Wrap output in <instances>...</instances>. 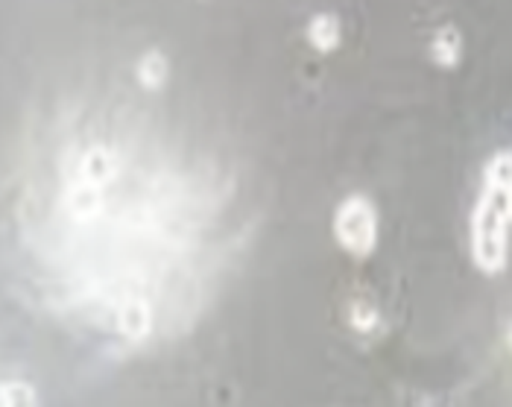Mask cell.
Returning <instances> with one entry per match:
<instances>
[{"label": "cell", "mask_w": 512, "mask_h": 407, "mask_svg": "<svg viewBox=\"0 0 512 407\" xmlns=\"http://www.w3.org/2000/svg\"><path fill=\"white\" fill-rule=\"evenodd\" d=\"M507 343H510V349H512V328H510V334H507Z\"/></svg>", "instance_id": "9"}, {"label": "cell", "mask_w": 512, "mask_h": 407, "mask_svg": "<svg viewBox=\"0 0 512 407\" xmlns=\"http://www.w3.org/2000/svg\"><path fill=\"white\" fill-rule=\"evenodd\" d=\"M308 41L319 53H334L343 41V27L334 12H316L308 21Z\"/></svg>", "instance_id": "4"}, {"label": "cell", "mask_w": 512, "mask_h": 407, "mask_svg": "<svg viewBox=\"0 0 512 407\" xmlns=\"http://www.w3.org/2000/svg\"><path fill=\"white\" fill-rule=\"evenodd\" d=\"M118 173L120 167L115 150L106 147V144H91L77 159L74 182H85V185H94V188H103L106 191L118 179Z\"/></svg>", "instance_id": "3"}, {"label": "cell", "mask_w": 512, "mask_h": 407, "mask_svg": "<svg viewBox=\"0 0 512 407\" xmlns=\"http://www.w3.org/2000/svg\"><path fill=\"white\" fill-rule=\"evenodd\" d=\"M431 56L439 68H457L460 59H463V36L457 27L445 24L434 33V41H431Z\"/></svg>", "instance_id": "5"}, {"label": "cell", "mask_w": 512, "mask_h": 407, "mask_svg": "<svg viewBox=\"0 0 512 407\" xmlns=\"http://www.w3.org/2000/svg\"><path fill=\"white\" fill-rule=\"evenodd\" d=\"M510 214L498 188L483 182V191L477 197L472 211V258L474 267L486 276H495L507 267L510 258Z\"/></svg>", "instance_id": "1"}, {"label": "cell", "mask_w": 512, "mask_h": 407, "mask_svg": "<svg viewBox=\"0 0 512 407\" xmlns=\"http://www.w3.org/2000/svg\"><path fill=\"white\" fill-rule=\"evenodd\" d=\"M334 238L352 258H369L378 246V208L366 194H349L334 211Z\"/></svg>", "instance_id": "2"}, {"label": "cell", "mask_w": 512, "mask_h": 407, "mask_svg": "<svg viewBox=\"0 0 512 407\" xmlns=\"http://www.w3.org/2000/svg\"><path fill=\"white\" fill-rule=\"evenodd\" d=\"M349 323H352V328L360 331V334H375L378 326H381V314H378V308L369 305V302H355V305L349 308Z\"/></svg>", "instance_id": "8"}, {"label": "cell", "mask_w": 512, "mask_h": 407, "mask_svg": "<svg viewBox=\"0 0 512 407\" xmlns=\"http://www.w3.org/2000/svg\"><path fill=\"white\" fill-rule=\"evenodd\" d=\"M135 77H138V85L144 91H161L167 85V77H170V62L161 50H147L141 59H138V68H135Z\"/></svg>", "instance_id": "6"}, {"label": "cell", "mask_w": 512, "mask_h": 407, "mask_svg": "<svg viewBox=\"0 0 512 407\" xmlns=\"http://www.w3.org/2000/svg\"><path fill=\"white\" fill-rule=\"evenodd\" d=\"M0 407H39V393L30 381H0Z\"/></svg>", "instance_id": "7"}]
</instances>
